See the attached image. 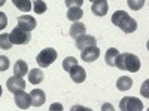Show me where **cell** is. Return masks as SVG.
I'll return each instance as SVG.
<instances>
[{
  "label": "cell",
  "mask_w": 149,
  "mask_h": 111,
  "mask_svg": "<svg viewBox=\"0 0 149 111\" xmlns=\"http://www.w3.org/2000/svg\"><path fill=\"white\" fill-rule=\"evenodd\" d=\"M115 67L124 71L137 73L140 70V59L133 53H119L115 59Z\"/></svg>",
  "instance_id": "obj_2"
},
{
  "label": "cell",
  "mask_w": 149,
  "mask_h": 111,
  "mask_svg": "<svg viewBox=\"0 0 149 111\" xmlns=\"http://www.w3.org/2000/svg\"><path fill=\"white\" fill-rule=\"evenodd\" d=\"M8 25V18L3 12H0V30H5Z\"/></svg>",
  "instance_id": "obj_27"
},
{
  "label": "cell",
  "mask_w": 149,
  "mask_h": 111,
  "mask_svg": "<svg viewBox=\"0 0 149 111\" xmlns=\"http://www.w3.org/2000/svg\"><path fill=\"white\" fill-rule=\"evenodd\" d=\"M30 99H31V105L33 107H42L46 101L45 92L42 89H34L30 92Z\"/></svg>",
  "instance_id": "obj_13"
},
{
  "label": "cell",
  "mask_w": 149,
  "mask_h": 111,
  "mask_svg": "<svg viewBox=\"0 0 149 111\" xmlns=\"http://www.w3.org/2000/svg\"><path fill=\"white\" fill-rule=\"evenodd\" d=\"M69 74H70V77H72V80H73L74 83H84L85 79H86V73H85V70H84L79 64L73 65V67L69 70Z\"/></svg>",
  "instance_id": "obj_10"
},
{
  "label": "cell",
  "mask_w": 149,
  "mask_h": 111,
  "mask_svg": "<svg viewBox=\"0 0 149 111\" xmlns=\"http://www.w3.org/2000/svg\"><path fill=\"white\" fill-rule=\"evenodd\" d=\"M78 64V59L74 58V56H67L64 61H63V68L69 73V70L73 67V65H76Z\"/></svg>",
  "instance_id": "obj_23"
},
{
  "label": "cell",
  "mask_w": 149,
  "mask_h": 111,
  "mask_svg": "<svg viewBox=\"0 0 149 111\" xmlns=\"http://www.w3.org/2000/svg\"><path fill=\"white\" fill-rule=\"evenodd\" d=\"M27 74H29V82L33 83V84H39V83H42V80H43V71H42L40 67H39V68L29 70Z\"/></svg>",
  "instance_id": "obj_14"
},
{
  "label": "cell",
  "mask_w": 149,
  "mask_h": 111,
  "mask_svg": "<svg viewBox=\"0 0 149 111\" xmlns=\"http://www.w3.org/2000/svg\"><path fill=\"white\" fill-rule=\"evenodd\" d=\"M29 73V65L26 61H17V62L14 64V76H19V77H24L26 74Z\"/></svg>",
  "instance_id": "obj_15"
},
{
  "label": "cell",
  "mask_w": 149,
  "mask_h": 111,
  "mask_svg": "<svg viewBox=\"0 0 149 111\" xmlns=\"http://www.w3.org/2000/svg\"><path fill=\"white\" fill-rule=\"evenodd\" d=\"M98 56H100V49L97 47V45L86 46L81 51V58L85 62H94L95 59H98Z\"/></svg>",
  "instance_id": "obj_6"
},
{
  "label": "cell",
  "mask_w": 149,
  "mask_h": 111,
  "mask_svg": "<svg viewBox=\"0 0 149 111\" xmlns=\"http://www.w3.org/2000/svg\"><path fill=\"white\" fill-rule=\"evenodd\" d=\"M76 42H74V46H76V49H79V51H82L84 47H86V46H94V45H97V42H95V37L94 36H88V34H82V36H79L78 39H74Z\"/></svg>",
  "instance_id": "obj_11"
},
{
  "label": "cell",
  "mask_w": 149,
  "mask_h": 111,
  "mask_svg": "<svg viewBox=\"0 0 149 111\" xmlns=\"http://www.w3.org/2000/svg\"><path fill=\"white\" fill-rule=\"evenodd\" d=\"M14 99H15V104L19 110H29L30 105H31V99H30V95L26 93V90H18L14 93Z\"/></svg>",
  "instance_id": "obj_7"
},
{
  "label": "cell",
  "mask_w": 149,
  "mask_h": 111,
  "mask_svg": "<svg viewBox=\"0 0 149 111\" xmlns=\"http://www.w3.org/2000/svg\"><path fill=\"white\" fill-rule=\"evenodd\" d=\"M116 88H118L121 92H127V90H130V89L133 88V80H131L130 77H127V76H122V77H119L118 82H116Z\"/></svg>",
  "instance_id": "obj_16"
},
{
  "label": "cell",
  "mask_w": 149,
  "mask_h": 111,
  "mask_svg": "<svg viewBox=\"0 0 149 111\" xmlns=\"http://www.w3.org/2000/svg\"><path fill=\"white\" fill-rule=\"evenodd\" d=\"M55 59H57V51H55V49H52V47L43 49L42 52H39V55H37V58H36L37 65H39L40 68L49 67Z\"/></svg>",
  "instance_id": "obj_3"
},
{
  "label": "cell",
  "mask_w": 149,
  "mask_h": 111,
  "mask_svg": "<svg viewBox=\"0 0 149 111\" xmlns=\"http://www.w3.org/2000/svg\"><path fill=\"white\" fill-rule=\"evenodd\" d=\"M12 3L15 5V8L21 12H30L33 5H31V0H12Z\"/></svg>",
  "instance_id": "obj_20"
},
{
  "label": "cell",
  "mask_w": 149,
  "mask_h": 111,
  "mask_svg": "<svg viewBox=\"0 0 149 111\" xmlns=\"http://www.w3.org/2000/svg\"><path fill=\"white\" fill-rule=\"evenodd\" d=\"M112 24L116 27H119L124 33H134L137 28V22L136 19H133L125 10H116L113 15H112Z\"/></svg>",
  "instance_id": "obj_1"
},
{
  "label": "cell",
  "mask_w": 149,
  "mask_h": 111,
  "mask_svg": "<svg viewBox=\"0 0 149 111\" xmlns=\"http://www.w3.org/2000/svg\"><path fill=\"white\" fill-rule=\"evenodd\" d=\"M90 2H94V0H90Z\"/></svg>",
  "instance_id": "obj_33"
},
{
  "label": "cell",
  "mask_w": 149,
  "mask_h": 111,
  "mask_svg": "<svg viewBox=\"0 0 149 111\" xmlns=\"http://www.w3.org/2000/svg\"><path fill=\"white\" fill-rule=\"evenodd\" d=\"M103 110H112V105L110 104H104L103 105Z\"/></svg>",
  "instance_id": "obj_30"
},
{
  "label": "cell",
  "mask_w": 149,
  "mask_h": 111,
  "mask_svg": "<svg viewBox=\"0 0 149 111\" xmlns=\"http://www.w3.org/2000/svg\"><path fill=\"white\" fill-rule=\"evenodd\" d=\"M33 10L36 12L37 15H42L46 12V3L43 0H34L33 2Z\"/></svg>",
  "instance_id": "obj_21"
},
{
  "label": "cell",
  "mask_w": 149,
  "mask_h": 111,
  "mask_svg": "<svg viewBox=\"0 0 149 111\" xmlns=\"http://www.w3.org/2000/svg\"><path fill=\"white\" fill-rule=\"evenodd\" d=\"M107 9H109L107 0H94L93 6H91L93 14L97 15V16H104L107 14Z\"/></svg>",
  "instance_id": "obj_12"
},
{
  "label": "cell",
  "mask_w": 149,
  "mask_h": 111,
  "mask_svg": "<svg viewBox=\"0 0 149 111\" xmlns=\"http://www.w3.org/2000/svg\"><path fill=\"white\" fill-rule=\"evenodd\" d=\"M36 25H37V22L31 15H21L18 18V27H21L26 31H33L36 28Z\"/></svg>",
  "instance_id": "obj_9"
},
{
  "label": "cell",
  "mask_w": 149,
  "mask_h": 111,
  "mask_svg": "<svg viewBox=\"0 0 149 111\" xmlns=\"http://www.w3.org/2000/svg\"><path fill=\"white\" fill-rule=\"evenodd\" d=\"M10 62H9V59L8 56H3V55H0V73H3L9 68Z\"/></svg>",
  "instance_id": "obj_25"
},
{
  "label": "cell",
  "mask_w": 149,
  "mask_h": 111,
  "mask_svg": "<svg viewBox=\"0 0 149 111\" xmlns=\"http://www.w3.org/2000/svg\"><path fill=\"white\" fill-rule=\"evenodd\" d=\"M86 33V27L84 25L82 22H74L73 25H72V28H70V36H72V39H78L79 36H82V34H85Z\"/></svg>",
  "instance_id": "obj_17"
},
{
  "label": "cell",
  "mask_w": 149,
  "mask_h": 111,
  "mask_svg": "<svg viewBox=\"0 0 149 111\" xmlns=\"http://www.w3.org/2000/svg\"><path fill=\"white\" fill-rule=\"evenodd\" d=\"M51 110H63V105H61V104H52L51 105Z\"/></svg>",
  "instance_id": "obj_29"
},
{
  "label": "cell",
  "mask_w": 149,
  "mask_h": 111,
  "mask_svg": "<svg viewBox=\"0 0 149 111\" xmlns=\"http://www.w3.org/2000/svg\"><path fill=\"white\" fill-rule=\"evenodd\" d=\"M119 110L122 111H143V102L137 98L125 96L119 102Z\"/></svg>",
  "instance_id": "obj_5"
},
{
  "label": "cell",
  "mask_w": 149,
  "mask_h": 111,
  "mask_svg": "<svg viewBox=\"0 0 149 111\" xmlns=\"http://www.w3.org/2000/svg\"><path fill=\"white\" fill-rule=\"evenodd\" d=\"M0 96H2V86H0Z\"/></svg>",
  "instance_id": "obj_32"
},
{
  "label": "cell",
  "mask_w": 149,
  "mask_h": 111,
  "mask_svg": "<svg viewBox=\"0 0 149 111\" xmlns=\"http://www.w3.org/2000/svg\"><path fill=\"white\" fill-rule=\"evenodd\" d=\"M8 90L12 92V93H15L18 90H22V89H26V82H24V77H19V76H14V77H10L8 79Z\"/></svg>",
  "instance_id": "obj_8"
},
{
  "label": "cell",
  "mask_w": 149,
  "mask_h": 111,
  "mask_svg": "<svg viewBox=\"0 0 149 111\" xmlns=\"http://www.w3.org/2000/svg\"><path fill=\"white\" fill-rule=\"evenodd\" d=\"M0 47L5 49V51H8V49L12 47V42L9 39V34H6V33L0 34Z\"/></svg>",
  "instance_id": "obj_22"
},
{
  "label": "cell",
  "mask_w": 149,
  "mask_h": 111,
  "mask_svg": "<svg viewBox=\"0 0 149 111\" xmlns=\"http://www.w3.org/2000/svg\"><path fill=\"white\" fill-rule=\"evenodd\" d=\"M5 2H6V0H0V8H2V6L5 5Z\"/></svg>",
  "instance_id": "obj_31"
},
{
  "label": "cell",
  "mask_w": 149,
  "mask_h": 111,
  "mask_svg": "<svg viewBox=\"0 0 149 111\" xmlns=\"http://www.w3.org/2000/svg\"><path fill=\"white\" fill-rule=\"evenodd\" d=\"M148 83H149V82L146 80V82L143 83V86H142V95H143L145 98H148V96H149V93H148Z\"/></svg>",
  "instance_id": "obj_28"
},
{
  "label": "cell",
  "mask_w": 149,
  "mask_h": 111,
  "mask_svg": "<svg viewBox=\"0 0 149 111\" xmlns=\"http://www.w3.org/2000/svg\"><path fill=\"white\" fill-rule=\"evenodd\" d=\"M82 15H84V10H82L81 8H78V6L69 8V10H67V18H69L70 21H73V22H78V21L82 18Z\"/></svg>",
  "instance_id": "obj_19"
},
{
  "label": "cell",
  "mask_w": 149,
  "mask_h": 111,
  "mask_svg": "<svg viewBox=\"0 0 149 111\" xmlns=\"http://www.w3.org/2000/svg\"><path fill=\"white\" fill-rule=\"evenodd\" d=\"M145 2H146V0H127V3H128L131 10H140L143 8Z\"/></svg>",
  "instance_id": "obj_24"
},
{
  "label": "cell",
  "mask_w": 149,
  "mask_h": 111,
  "mask_svg": "<svg viewBox=\"0 0 149 111\" xmlns=\"http://www.w3.org/2000/svg\"><path fill=\"white\" fill-rule=\"evenodd\" d=\"M119 55V51L116 47H109L106 51V56H104V61L109 67H115V59L116 56Z\"/></svg>",
  "instance_id": "obj_18"
},
{
  "label": "cell",
  "mask_w": 149,
  "mask_h": 111,
  "mask_svg": "<svg viewBox=\"0 0 149 111\" xmlns=\"http://www.w3.org/2000/svg\"><path fill=\"white\" fill-rule=\"evenodd\" d=\"M82 5H84V0H66V6L67 8H74V6L81 8Z\"/></svg>",
  "instance_id": "obj_26"
},
{
  "label": "cell",
  "mask_w": 149,
  "mask_h": 111,
  "mask_svg": "<svg viewBox=\"0 0 149 111\" xmlns=\"http://www.w3.org/2000/svg\"><path fill=\"white\" fill-rule=\"evenodd\" d=\"M9 39H10L12 45H27L31 39V36H30V31L22 30L21 27H15L10 31Z\"/></svg>",
  "instance_id": "obj_4"
}]
</instances>
